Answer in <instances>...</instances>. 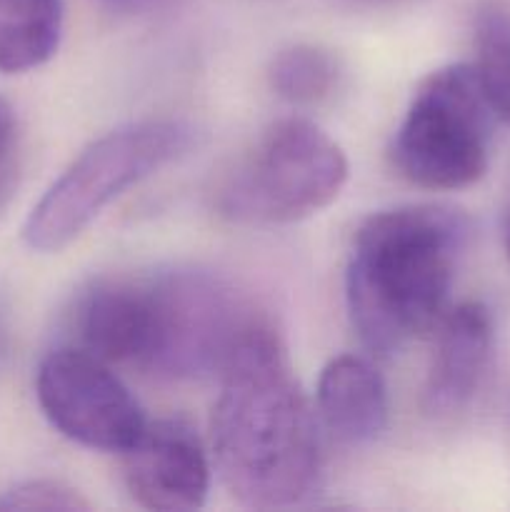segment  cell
<instances>
[{
	"label": "cell",
	"mask_w": 510,
	"mask_h": 512,
	"mask_svg": "<svg viewBox=\"0 0 510 512\" xmlns=\"http://www.w3.org/2000/svg\"><path fill=\"white\" fill-rule=\"evenodd\" d=\"M15 138V113L5 98H0V165L8 160L10 145Z\"/></svg>",
	"instance_id": "obj_16"
},
{
	"label": "cell",
	"mask_w": 510,
	"mask_h": 512,
	"mask_svg": "<svg viewBox=\"0 0 510 512\" xmlns=\"http://www.w3.org/2000/svg\"><path fill=\"white\" fill-rule=\"evenodd\" d=\"M475 43H478L475 73H478L485 100L490 110L510 125V15H483Z\"/></svg>",
	"instance_id": "obj_14"
},
{
	"label": "cell",
	"mask_w": 510,
	"mask_h": 512,
	"mask_svg": "<svg viewBox=\"0 0 510 512\" xmlns=\"http://www.w3.org/2000/svg\"><path fill=\"white\" fill-rule=\"evenodd\" d=\"M210 473L213 468L198 433L178 418L145 423L138 440L123 453L125 488L145 510L200 508L208 498Z\"/></svg>",
	"instance_id": "obj_8"
},
{
	"label": "cell",
	"mask_w": 510,
	"mask_h": 512,
	"mask_svg": "<svg viewBox=\"0 0 510 512\" xmlns=\"http://www.w3.org/2000/svg\"><path fill=\"white\" fill-rule=\"evenodd\" d=\"M343 68L335 53L323 45L295 43L273 55L268 80L273 93L295 108H313L333 98Z\"/></svg>",
	"instance_id": "obj_13"
},
{
	"label": "cell",
	"mask_w": 510,
	"mask_h": 512,
	"mask_svg": "<svg viewBox=\"0 0 510 512\" xmlns=\"http://www.w3.org/2000/svg\"><path fill=\"white\" fill-rule=\"evenodd\" d=\"M15 175H18V170H15V165L5 160V163L0 165V210H3V205L8 203L10 195H13Z\"/></svg>",
	"instance_id": "obj_18"
},
{
	"label": "cell",
	"mask_w": 510,
	"mask_h": 512,
	"mask_svg": "<svg viewBox=\"0 0 510 512\" xmlns=\"http://www.w3.org/2000/svg\"><path fill=\"white\" fill-rule=\"evenodd\" d=\"M465 240L468 220L445 205L380 210L358 225L345 303L370 353H398L440 323Z\"/></svg>",
	"instance_id": "obj_2"
},
{
	"label": "cell",
	"mask_w": 510,
	"mask_h": 512,
	"mask_svg": "<svg viewBox=\"0 0 510 512\" xmlns=\"http://www.w3.org/2000/svg\"><path fill=\"white\" fill-rule=\"evenodd\" d=\"M218 383L210 455L225 490L255 510L310 498L323 473L320 420L268 318L245 333Z\"/></svg>",
	"instance_id": "obj_1"
},
{
	"label": "cell",
	"mask_w": 510,
	"mask_h": 512,
	"mask_svg": "<svg viewBox=\"0 0 510 512\" xmlns=\"http://www.w3.org/2000/svg\"><path fill=\"white\" fill-rule=\"evenodd\" d=\"M500 233H503L505 253H508V258H510V183H508V188H505L503 208H500Z\"/></svg>",
	"instance_id": "obj_19"
},
{
	"label": "cell",
	"mask_w": 510,
	"mask_h": 512,
	"mask_svg": "<svg viewBox=\"0 0 510 512\" xmlns=\"http://www.w3.org/2000/svg\"><path fill=\"white\" fill-rule=\"evenodd\" d=\"M388 388L363 355H338L323 368L315 393L320 428L343 445H368L388 428Z\"/></svg>",
	"instance_id": "obj_11"
},
{
	"label": "cell",
	"mask_w": 510,
	"mask_h": 512,
	"mask_svg": "<svg viewBox=\"0 0 510 512\" xmlns=\"http://www.w3.org/2000/svg\"><path fill=\"white\" fill-rule=\"evenodd\" d=\"M78 348L108 365L140 368L148 343L145 278H108L90 285L75 308Z\"/></svg>",
	"instance_id": "obj_10"
},
{
	"label": "cell",
	"mask_w": 510,
	"mask_h": 512,
	"mask_svg": "<svg viewBox=\"0 0 510 512\" xmlns=\"http://www.w3.org/2000/svg\"><path fill=\"white\" fill-rule=\"evenodd\" d=\"M35 398L60 435L103 453L123 455L148 423L123 380L83 348H55L40 360Z\"/></svg>",
	"instance_id": "obj_7"
},
{
	"label": "cell",
	"mask_w": 510,
	"mask_h": 512,
	"mask_svg": "<svg viewBox=\"0 0 510 512\" xmlns=\"http://www.w3.org/2000/svg\"><path fill=\"white\" fill-rule=\"evenodd\" d=\"M148 343L140 370L168 380L218 378L263 315L205 268L158 270L145 278Z\"/></svg>",
	"instance_id": "obj_5"
},
{
	"label": "cell",
	"mask_w": 510,
	"mask_h": 512,
	"mask_svg": "<svg viewBox=\"0 0 510 512\" xmlns=\"http://www.w3.org/2000/svg\"><path fill=\"white\" fill-rule=\"evenodd\" d=\"M493 115L475 65L433 70L395 130L393 168L423 190H463L478 183L488 170Z\"/></svg>",
	"instance_id": "obj_6"
},
{
	"label": "cell",
	"mask_w": 510,
	"mask_h": 512,
	"mask_svg": "<svg viewBox=\"0 0 510 512\" xmlns=\"http://www.w3.org/2000/svg\"><path fill=\"white\" fill-rule=\"evenodd\" d=\"M5 353V323H3V310H0V358Z\"/></svg>",
	"instance_id": "obj_20"
},
{
	"label": "cell",
	"mask_w": 510,
	"mask_h": 512,
	"mask_svg": "<svg viewBox=\"0 0 510 512\" xmlns=\"http://www.w3.org/2000/svg\"><path fill=\"white\" fill-rule=\"evenodd\" d=\"M0 510H90V503L60 480H25L0 495Z\"/></svg>",
	"instance_id": "obj_15"
},
{
	"label": "cell",
	"mask_w": 510,
	"mask_h": 512,
	"mask_svg": "<svg viewBox=\"0 0 510 512\" xmlns=\"http://www.w3.org/2000/svg\"><path fill=\"white\" fill-rule=\"evenodd\" d=\"M98 3L115 10H125V13H148V10L165 8V5L173 3V0H98Z\"/></svg>",
	"instance_id": "obj_17"
},
{
	"label": "cell",
	"mask_w": 510,
	"mask_h": 512,
	"mask_svg": "<svg viewBox=\"0 0 510 512\" xmlns=\"http://www.w3.org/2000/svg\"><path fill=\"white\" fill-rule=\"evenodd\" d=\"M435 353L423 385V410L435 420L460 415L478 395L493 355V315L483 303L455 305L435 325Z\"/></svg>",
	"instance_id": "obj_9"
},
{
	"label": "cell",
	"mask_w": 510,
	"mask_h": 512,
	"mask_svg": "<svg viewBox=\"0 0 510 512\" xmlns=\"http://www.w3.org/2000/svg\"><path fill=\"white\" fill-rule=\"evenodd\" d=\"M195 128L175 118L120 125L85 145L33 205L23 240L35 253H60L80 238L125 190L188 153Z\"/></svg>",
	"instance_id": "obj_3"
},
{
	"label": "cell",
	"mask_w": 510,
	"mask_h": 512,
	"mask_svg": "<svg viewBox=\"0 0 510 512\" xmlns=\"http://www.w3.org/2000/svg\"><path fill=\"white\" fill-rule=\"evenodd\" d=\"M63 38L60 0H0V73L48 63Z\"/></svg>",
	"instance_id": "obj_12"
},
{
	"label": "cell",
	"mask_w": 510,
	"mask_h": 512,
	"mask_svg": "<svg viewBox=\"0 0 510 512\" xmlns=\"http://www.w3.org/2000/svg\"><path fill=\"white\" fill-rule=\"evenodd\" d=\"M350 175L343 148L308 118L263 130L218 190V213L240 225H290L338 200Z\"/></svg>",
	"instance_id": "obj_4"
}]
</instances>
